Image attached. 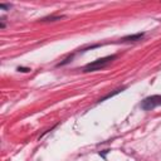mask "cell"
I'll return each mask as SVG.
<instances>
[{
    "instance_id": "cell-1",
    "label": "cell",
    "mask_w": 161,
    "mask_h": 161,
    "mask_svg": "<svg viewBox=\"0 0 161 161\" xmlns=\"http://www.w3.org/2000/svg\"><path fill=\"white\" fill-rule=\"evenodd\" d=\"M161 106V96H151V97H147L146 99H143L141 107L143 109H152L155 107H158Z\"/></svg>"
},
{
    "instance_id": "cell-2",
    "label": "cell",
    "mask_w": 161,
    "mask_h": 161,
    "mask_svg": "<svg viewBox=\"0 0 161 161\" xmlns=\"http://www.w3.org/2000/svg\"><path fill=\"white\" fill-rule=\"evenodd\" d=\"M113 58H114V57H106V58H102V59H97V60H94L93 63H89L88 65H86L84 70H86V72H91V70L99 69V68L104 67L108 62H111Z\"/></svg>"
},
{
    "instance_id": "cell-3",
    "label": "cell",
    "mask_w": 161,
    "mask_h": 161,
    "mask_svg": "<svg viewBox=\"0 0 161 161\" xmlns=\"http://www.w3.org/2000/svg\"><path fill=\"white\" fill-rule=\"evenodd\" d=\"M142 33L141 34H135V35H130V36H126L123 40H126V42H135V40H138V39H141L142 38Z\"/></svg>"
}]
</instances>
